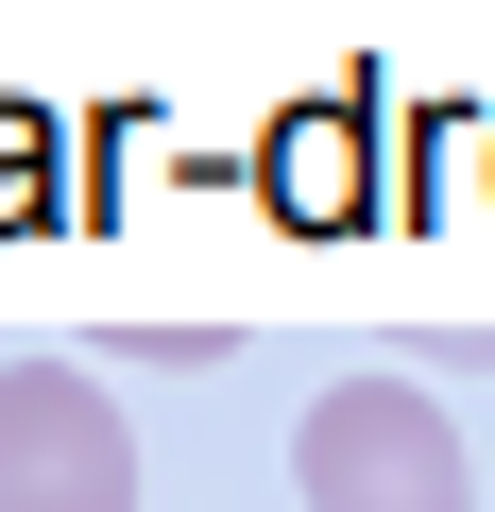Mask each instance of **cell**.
I'll use <instances>...</instances> for the list:
<instances>
[{"instance_id":"cell-1","label":"cell","mask_w":495,"mask_h":512,"mask_svg":"<svg viewBox=\"0 0 495 512\" xmlns=\"http://www.w3.org/2000/svg\"><path fill=\"white\" fill-rule=\"evenodd\" d=\"M291 478H308V512H478V461H461L444 393H410V376H342V393H308Z\"/></svg>"},{"instance_id":"cell-2","label":"cell","mask_w":495,"mask_h":512,"mask_svg":"<svg viewBox=\"0 0 495 512\" xmlns=\"http://www.w3.org/2000/svg\"><path fill=\"white\" fill-rule=\"evenodd\" d=\"M0 512H137V427L69 359H0Z\"/></svg>"},{"instance_id":"cell-3","label":"cell","mask_w":495,"mask_h":512,"mask_svg":"<svg viewBox=\"0 0 495 512\" xmlns=\"http://www.w3.org/2000/svg\"><path fill=\"white\" fill-rule=\"evenodd\" d=\"M325 171H342V120H291V137H274V205H291V222H342Z\"/></svg>"}]
</instances>
